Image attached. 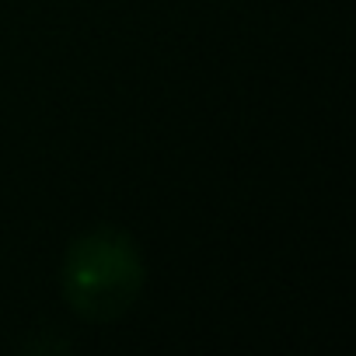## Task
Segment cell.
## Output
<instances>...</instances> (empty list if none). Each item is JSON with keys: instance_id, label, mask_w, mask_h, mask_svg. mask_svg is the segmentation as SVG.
<instances>
[{"instance_id": "cell-1", "label": "cell", "mask_w": 356, "mask_h": 356, "mask_svg": "<svg viewBox=\"0 0 356 356\" xmlns=\"http://www.w3.org/2000/svg\"><path fill=\"white\" fill-rule=\"evenodd\" d=\"M143 255L119 227L81 234L63 259V297L84 321L122 318L143 290Z\"/></svg>"}]
</instances>
